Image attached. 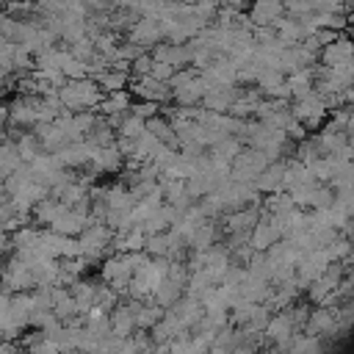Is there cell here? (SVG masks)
<instances>
[{"label":"cell","instance_id":"55","mask_svg":"<svg viewBox=\"0 0 354 354\" xmlns=\"http://www.w3.org/2000/svg\"><path fill=\"white\" fill-rule=\"evenodd\" d=\"M290 3H299V0H285V6H290Z\"/></svg>","mask_w":354,"mask_h":354},{"label":"cell","instance_id":"33","mask_svg":"<svg viewBox=\"0 0 354 354\" xmlns=\"http://www.w3.org/2000/svg\"><path fill=\"white\" fill-rule=\"evenodd\" d=\"M25 160H22V155H19V149H17V144L11 141V138H6V141H0V171L8 177L14 169H19Z\"/></svg>","mask_w":354,"mask_h":354},{"label":"cell","instance_id":"31","mask_svg":"<svg viewBox=\"0 0 354 354\" xmlns=\"http://www.w3.org/2000/svg\"><path fill=\"white\" fill-rule=\"evenodd\" d=\"M130 72H124V69H116V66H108L100 77H97V83L102 86V91L108 94V91H119V88H127L130 86Z\"/></svg>","mask_w":354,"mask_h":354},{"label":"cell","instance_id":"24","mask_svg":"<svg viewBox=\"0 0 354 354\" xmlns=\"http://www.w3.org/2000/svg\"><path fill=\"white\" fill-rule=\"evenodd\" d=\"M130 105H133V91L130 88H119V91H108L102 97V102L97 105V111L111 116V113H127Z\"/></svg>","mask_w":354,"mask_h":354},{"label":"cell","instance_id":"29","mask_svg":"<svg viewBox=\"0 0 354 354\" xmlns=\"http://www.w3.org/2000/svg\"><path fill=\"white\" fill-rule=\"evenodd\" d=\"M183 293H185V285H180L177 279L166 277V279H163V282L155 288V293H152V301H158L160 307H166V310H169V307H171V304H174V301L183 296Z\"/></svg>","mask_w":354,"mask_h":354},{"label":"cell","instance_id":"52","mask_svg":"<svg viewBox=\"0 0 354 354\" xmlns=\"http://www.w3.org/2000/svg\"><path fill=\"white\" fill-rule=\"evenodd\" d=\"M6 199H8V191H6V185L0 183V202H6Z\"/></svg>","mask_w":354,"mask_h":354},{"label":"cell","instance_id":"50","mask_svg":"<svg viewBox=\"0 0 354 354\" xmlns=\"http://www.w3.org/2000/svg\"><path fill=\"white\" fill-rule=\"evenodd\" d=\"M346 133H348V141H354V105L348 108V122H346Z\"/></svg>","mask_w":354,"mask_h":354},{"label":"cell","instance_id":"4","mask_svg":"<svg viewBox=\"0 0 354 354\" xmlns=\"http://www.w3.org/2000/svg\"><path fill=\"white\" fill-rule=\"evenodd\" d=\"M268 163H271V158H268L263 149L243 144V149H241V152L235 155V160H232L230 177H232V180H241V183H254V177H257Z\"/></svg>","mask_w":354,"mask_h":354},{"label":"cell","instance_id":"3","mask_svg":"<svg viewBox=\"0 0 354 354\" xmlns=\"http://www.w3.org/2000/svg\"><path fill=\"white\" fill-rule=\"evenodd\" d=\"M290 111H293V116L307 127V130H318L321 124H324V119L329 116V105H326V100L313 88L310 94H304V97H296V100H290Z\"/></svg>","mask_w":354,"mask_h":354},{"label":"cell","instance_id":"6","mask_svg":"<svg viewBox=\"0 0 354 354\" xmlns=\"http://www.w3.org/2000/svg\"><path fill=\"white\" fill-rule=\"evenodd\" d=\"M329 263H332V254H329L326 246L313 249V252H304L301 260H299V266H296V279H299L301 290H307V285H310L313 279H318V277L326 271Z\"/></svg>","mask_w":354,"mask_h":354},{"label":"cell","instance_id":"47","mask_svg":"<svg viewBox=\"0 0 354 354\" xmlns=\"http://www.w3.org/2000/svg\"><path fill=\"white\" fill-rule=\"evenodd\" d=\"M174 72H177V66H171L169 61H155V64H152V72H149V75H155L158 80H163V83H169Z\"/></svg>","mask_w":354,"mask_h":354},{"label":"cell","instance_id":"5","mask_svg":"<svg viewBox=\"0 0 354 354\" xmlns=\"http://www.w3.org/2000/svg\"><path fill=\"white\" fill-rule=\"evenodd\" d=\"M0 288L8 290V293H17V290H33V288H36V277H33L30 266H28L17 252H11V257H8L6 268H3Z\"/></svg>","mask_w":354,"mask_h":354},{"label":"cell","instance_id":"45","mask_svg":"<svg viewBox=\"0 0 354 354\" xmlns=\"http://www.w3.org/2000/svg\"><path fill=\"white\" fill-rule=\"evenodd\" d=\"M313 11H329V14H348L346 0H313Z\"/></svg>","mask_w":354,"mask_h":354},{"label":"cell","instance_id":"28","mask_svg":"<svg viewBox=\"0 0 354 354\" xmlns=\"http://www.w3.org/2000/svg\"><path fill=\"white\" fill-rule=\"evenodd\" d=\"M69 290H72V296H75V301H77V313H88L91 307H94V299H97V285L94 282H86L83 277L80 279H75L72 285H69Z\"/></svg>","mask_w":354,"mask_h":354},{"label":"cell","instance_id":"42","mask_svg":"<svg viewBox=\"0 0 354 354\" xmlns=\"http://www.w3.org/2000/svg\"><path fill=\"white\" fill-rule=\"evenodd\" d=\"M337 321H340V332L354 326V296H348L337 304Z\"/></svg>","mask_w":354,"mask_h":354},{"label":"cell","instance_id":"13","mask_svg":"<svg viewBox=\"0 0 354 354\" xmlns=\"http://www.w3.org/2000/svg\"><path fill=\"white\" fill-rule=\"evenodd\" d=\"M124 155H122V149L116 147V144H111V147H97V152H94V158H91V171L94 174H119L122 169H124Z\"/></svg>","mask_w":354,"mask_h":354},{"label":"cell","instance_id":"51","mask_svg":"<svg viewBox=\"0 0 354 354\" xmlns=\"http://www.w3.org/2000/svg\"><path fill=\"white\" fill-rule=\"evenodd\" d=\"M343 97H346V105H354V83H351V86L343 91Z\"/></svg>","mask_w":354,"mask_h":354},{"label":"cell","instance_id":"49","mask_svg":"<svg viewBox=\"0 0 354 354\" xmlns=\"http://www.w3.org/2000/svg\"><path fill=\"white\" fill-rule=\"evenodd\" d=\"M221 3L235 8V11H249V6H252V0H221Z\"/></svg>","mask_w":354,"mask_h":354},{"label":"cell","instance_id":"20","mask_svg":"<svg viewBox=\"0 0 354 354\" xmlns=\"http://www.w3.org/2000/svg\"><path fill=\"white\" fill-rule=\"evenodd\" d=\"M66 207H69V205H64L61 199H55V196H44V199H39V202L33 205V210H30V221H33L36 227H50Z\"/></svg>","mask_w":354,"mask_h":354},{"label":"cell","instance_id":"21","mask_svg":"<svg viewBox=\"0 0 354 354\" xmlns=\"http://www.w3.org/2000/svg\"><path fill=\"white\" fill-rule=\"evenodd\" d=\"M33 310H36V301H33V293H30V290H17V293H11V324H14V326L25 329ZM11 324H8V326H11Z\"/></svg>","mask_w":354,"mask_h":354},{"label":"cell","instance_id":"53","mask_svg":"<svg viewBox=\"0 0 354 354\" xmlns=\"http://www.w3.org/2000/svg\"><path fill=\"white\" fill-rule=\"evenodd\" d=\"M346 33H348V36H351V39H354V22H351V25H348V28H346Z\"/></svg>","mask_w":354,"mask_h":354},{"label":"cell","instance_id":"10","mask_svg":"<svg viewBox=\"0 0 354 354\" xmlns=\"http://www.w3.org/2000/svg\"><path fill=\"white\" fill-rule=\"evenodd\" d=\"M318 64V53L310 50L307 44H285L282 55H279V69L288 75V72H296V69H304V66H315Z\"/></svg>","mask_w":354,"mask_h":354},{"label":"cell","instance_id":"27","mask_svg":"<svg viewBox=\"0 0 354 354\" xmlns=\"http://www.w3.org/2000/svg\"><path fill=\"white\" fill-rule=\"evenodd\" d=\"M241 149H243V141H241L238 136H224L218 144L210 147V158L218 160V163H230V166H232V160H235V155H238Z\"/></svg>","mask_w":354,"mask_h":354},{"label":"cell","instance_id":"39","mask_svg":"<svg viewBox=\"0 0 354 354\" xmlns=\"http://www.w3.org/2000/svg\"><path fill=\"white\" fill-rule=\"evenodd\" d=\"M122 301V293L113 288V285H97V299H94V304L97 307H102V310H113L116 304Z\"/></svg>","mask_w":354,"mask_h":354},{"label":"cell","instance_id":"26","mask_svg":"<svg viewBox=\"0 0 354 354\" xmlns=\"http://www.w3.org/2000/svg\"><path fill=\"white\" fill-rule=\"evenodd\" d=\"M105 202H108L111 210H130L138 199L133 196V188H130V185H124V183H113V185L105 188Z\"/></svg>","mask_w":354,"mask_h":354},{"label":"cell","instance_id":"40","mask_svg":"<svg viewBox=\"0 0 354 354\" xmlns=\"http://www.w3.org/2000/svg\"><path fill=\"white\" fill-rule=\"evenodd\" d=\"M335 202V188L329 183H318L315 191H313V199H310V207L313 210H321V207H329Z\"/></svg>","mask_w":354,"mask_h":354},{"label":"cell","instance_id":"30","mask_svg":"<svg viewBox=\"0 0 354 354\" xmlns=\"http://www.w3.org/2000/svg\"><path fill=\"white\" fill-rule=\"evenodd\" d=\"M158 147H160V138H158L152 130H144V133L136 138V152H133L130 160H136V163H147V160H152V155H155Z\"/></svg>","mask_w":354,"mask_h":354},{"label":"cell","instance_id":"2","mask_svg":"<svg viewBox=\"0 0 354 354\" xmlns=\"http://www.w3.org/2000/svg\"><path fill=\"white\" fill-rule=\"evenodd\" d=\"M113 238H116V230L108 227L105 221H94L88 224L77 241H80V254L88 260V263H102L108 254H113Z\"/></svg>","mask_w":354,"mask_h":354},{"label":"cell","instance_id":"37","mask_svg":"<svg viewBox=\"0 0 354 354\" xmlns=\"http://www.w3.org/2000/svg\"><path fill=\"white\" fill-rule=\"evenodd\" d=\"M14 50H17V41H11L0 33V77H6V80L14 75Z\"/></svg>","mask_w":354,"mask_h":354},{"label":"cell","instance_id":"36","mask_svg":"<svg viewBox=\"0 0 354 354\" xmlns=\"http://www.w3.org/2000/svg\"><path fill=\"white\" fill-rule=\"evenodd\" d=\"M144 249H147V254H152V257H169V252H171L169 230H166V232H152V235H147Z\"/></svg>","mask_w":354,"mask_h":354},{"label":"cell","instance_id":"38","mask_svg":"<svg viewBox=\"0 0 354 354\" xmlns=\"http://www.w3.org/2000/svg\"><path fill=\"white\" fill-rule=\"evenodd\" d=\"M147 130V119H141V116H136V113H124V119H122V124L116 127V136H127V138H138L141 133Z\"/></svg>","mask_w":354,"mask_h":354},{"label":"cell","instance_id":"41","mask_svg":"<svg viewBox=\"0 0 354 354\" xmlns=\"http://www.w3.org/2000/svg\"><path fill=\"white\" fill-rule=\"evenodd\" d=\"M66 47H69V53H72L75 58H80V61H88V58L97 53V47H94V39H91V36H83V39H77V41L66 44Z\"/></svg>","mask_w":354,"mask_h":354},{"label":"cell","instance_id":"35","mask_svg":"<svg viewBox=\"0 0 354 354\" xmlns=\"http://www.w3.org/2000/svg\"><path fill=\"white\" fill-rule=\"evenodd\" d=\"M324 155V149H321V144H318V138L313 136H307V138H301V141H296V149H293V158H299L301 163H313L315 158H321Z\"/></svg>","mask_w":354,"mask_h":354},{"label":"cell","instance_id":"34","mask_svg":"<svg viewBox=\"0 0 354 354\" xmlns=\"http://www.w3.org/2000/svg\"><path fill=\"white\" fill-rule=\"evenodd\" d=\"M14 144H17V149H19V155H22V160H25V163H30L36 155H41V152H44L41 141L36 138V133H25V130H22V133H19V138H17Z\"/></svg>","mask_w":354,"mask_h":354},{"label":"cell","instance_id":"16","mask_svg":"<svg viewBox=\"0 0 354 354\" xmlns=\"http://www.w3.org/2000/svg\"><path fill=\"white\" fill-rule=\"evenodd\" d=\"M169 313H174V318H177L185 329H191V326H194V324H199V318L205 315V307H202V301H199V299H194V296L183 293V296L169 307Z\"/></svg>","mask_w":354,"mask_h":354},{"label":"cell","instance_id":"1","mask_svg":"<svg viewBox=\"0 0 354 354\" xmlns=\"http://www.w3.org/2000/svg\"><path fill=\"white\" fill-rule=\"evenodd\" d=\"M58 97H61L66 111H86V108L97 111V105L102 102L105 91L94 77H80V80H66L58 88Z\"/></svg>","mask_w":354,"mask_h":354},{"label":"cell","instance_id":"18","mask_svg":"<svg viewBox=\"0 0 354 354\" xmlns=\"http://www.w3.org/2000/svg\"><path fill=\"white\" fill-rule=\"evenodd\" d=\"M282 180H285V158L271 160V163L254 177V188H257L260 194H274V191H282V188H285Z\"/></svg>","mask_w":354,"mask_h":354},{"label":"cell","instance_id":"15","mask_svg":"<svg viewBox=\"0 0 354 354\" xmlns=\"http://www.w3.org/2000/svg\"><path fill=\"white\" fill-rule=\"evenodd\" d=\"M351 58H354V39L346 30L332 44L321 47V53H318V61L326 64V66H335V64H343V61H351Z\"/></svg>","mask_w":354,"mask_h":354},{"label":"cell","instance_id":"17","mask_svg":"<svg viewBox=\"0 0 354 354\" xmlns=\"http://www.w3.org/2000/svg\"><path fill=\"white\" fill-rule=\"evenodd\" d=\"M296 329H299V326L293 324L290 313H288V310H279V313H271V318H268L263 335H266V340H271V343H282V340H290Z\"/></svg>","mask_w":354,"mask_h":354},{"label":"cell","instance_id":"8","mask_svg":"<svg viewBox=\"0 0 354 354\" xmlns=\"http://www.w3.org/2000/svg\"><path fill=\"white\" fill-rule=\"evenodd\" d=\"M310 335H337L340 332V321H337V304H315V310L310 313L307 324L301 326Z\"/></svg>","mask_w":354,"mask_h":354},{"label":"cell","instance_id":"19","mask_svg":"<svg viewBox=\"0 0 354 354\" xmlns=\"http://www.w3.org/2000/svg\"><path fill=\"white\" fill-rule=\"evenodd\" d=\"M285 14V0H252L249 19L254 25H274Z\"/></svg>","mask_w":354,"mask_h":354},{"label":"cell","instance_id":"43","mask_svg":"<svg viewBox=\"0 0 354 354\" xmlns=\"http://www.w3.org/2000/svg\"><path fill=\"white\" fill-rule=\"evenodd\" d=\"M152 64H155V58H152V53L147 50V53H141L138 58H133V64H130V75H133V77L149 75V72H152Z\"/></svg>","mask_w":354,"mask_h":354},{"label":"cell","instance_id":"56","mask_svg":"<svg viewBox=\"0 0 354 354\" xmlns=\"http://www.w3.org/2000/svg\"><path fill=\"white\" fill-rule=\"evenodd\" d=\"M3 180H6V174H3V171H0V183H3Z\"/></svg>","mask_w":354,"mask_h":354},{"label":"cell","instance_id":"32","mask_svg":"<svg viewBox=\"0 0 354 354\" xmlns=\"http://www.w3.org/2000/svg\"><path fill=\"white\" fill-rule=\"evenodd\" d=\"M163 315H166V307H160L158 301H144L136 310V326L138 329H152Z\"/></svg>","mask_w":354,"mask_h":354},{"label":"cell","instance_id":"54","mask_svg":"<svg viewBox=\"0 0 354 354\" xmlns=\"http://www.w3.org/2000/svg\"><path fill=\"white\" fill-rule=\"evenodd\" d=\"M346 235H348V238H351V243H354V224H351V230H348Z\"/></svg>","mask_w":354,"mask_h":354},{"label":"cell","instance_id":"7","mask_svg":"<svg viewBox=\"0 0 354 354\" xmlns=\"http://www.w3.org/2000/svg\"><path fill=\"white\" fill-rule=\"evenodd\" d=\"M127 88L133 91L136 100H152V102H160V105L174 102V100H171V86L163 83V80H158L155 75L130 77V86H127Z\"/></svg>","mask_w":354,"mask_h":354},{"label":"cell","instance_id":"22","mask_svg":"<svg viewBox=\"0 0 354 354\" xmlns=\"http://www.w3.org/2000/svg\"><path fill=\"white\" fill-rule=\"evenodd\" d=\"M138 326H136V310L124 301H119L113 310H111V335H116V337H127V335H133Z\"/></svg>","mask_w":354,"mask_h":354},{"label":"cell","instance_id":"12","mask_svg":"<svg viewBox=\"0 0 354 354\" xmlns=\"http://www.w3.org/2000/svg\"><path fill=\"white\" fill-rule=\"evenodd\" d=\"M241 97V88L238 83H216L207 88V94L202 97V105L210 108V111H221V113H230L232 102Z\"/></svg>","mask_w":354,"mask_h":354},{"label":"cell","instance_id":"48","mask_svg":"<svg viewBox=\"0 0 354 354\" xmlns=\"http://www.w3.org/2000/svg\"><path fill=\"white\" fill-rule=\"evenodd\" d=\"M91 14H111L116 8V0H86Z\"/></svg>","mask_w":354,"mask_h":354},{"label":"cell","instance_id":"9","mask_svg":"<svg viewBox=\"0 0 354 354\" xmlns=\"http://www.w3.org/2000/svg\"><path fill=\"white\" fill-rule=\"evenodd\" d=\"M94 152H97V147L88 141V138H80V141H66L55 155H58V160L66 166V169H86V166H91V158H94Z\"/></svg>","mask_w":354,"mask_h":354},{"label":"cell","instance_id":"46","mask_svg":"<svg viewBox=\"0 0 354 354\" xmlns=\"http://www.w3.org/2000/svg\"><path fill=\"white\" fill-rule=\"evenodd\" d=\"M243 277H246V266L232 260V263L227 266V271H224L221 282H224V285H241V279H243Z\"/></svg>","mask_w":354,"mask_h":354},{"label":"cell","instance_id":"11","mask_svg":"<svg viewBox=\"0 0 354 354\" xmlns=\"http://www.w3.org/2000/svg\"><path fill=\"white\" fill-rule=\"evenodd\" d=\"M127 39H130V41H136V44H141L144 50H152L158 41H163L160 19H155V17H138V19H136V25L130 28Z\"/></svg>","mask_w":354,"mask_h":354},{"label":"cell","instance_id":"44","mask_svg":"<svg viewBox=\"0 0 354 354\" xmlns=\"http://www.w3.org/2000/svg\"><path fill=\"white\" fill-rule=\"evenodd\" d=\"M130 113H136V116H141V119H149V116L160 113V102H152V100H136V102L130 105Z\"/></svg>","mask_w":354,"mask_h":354},{"label":"cell","instance_id":"23","mask_svg":"<svg viewBox=\"0 0 354 354\" xmlns=\"http://www.w3.org/2000/svg\"><path fill=\"white\" fill-rule=\"evenodd\" d=\"M30 130H33L36 138L41 141L44 152H58V149L66 144V136H64V130H61L55 122H36Z\"/></svg>","mask_w":354,"mask_h":354},{"label":"cell","instance_id":"25","mask_svg":"<svg viewBox=\"0 0 354 354\" xmlns=\"http://www.w3.org/2000/svg\"><path fill=\"white\" fill-rule=\"evenodd\" d=\"M285 80H288V86H290L293 100H296V97H304V94H310V91L315 88V69H313V66H304V69L288 72Z\"/></svg>","mask_w":354,"mask_h":354},{"label":"cell","instance_id":"14","mask_svg":"<svg viewBox=\"0 0 354 354\" xmlns=\"http://www.w3.org/2000/svg\"><path fill=\"white\" fill-rule=\"evenodd\" d=\"M282 238V230L277 227V221L268 216V213H263L257 221H254V227H252V232H249V243H252V249H260V252H266L271 243H277Z\"/></svg>","mask_w":354,"mask_h":354}]
</instances>
